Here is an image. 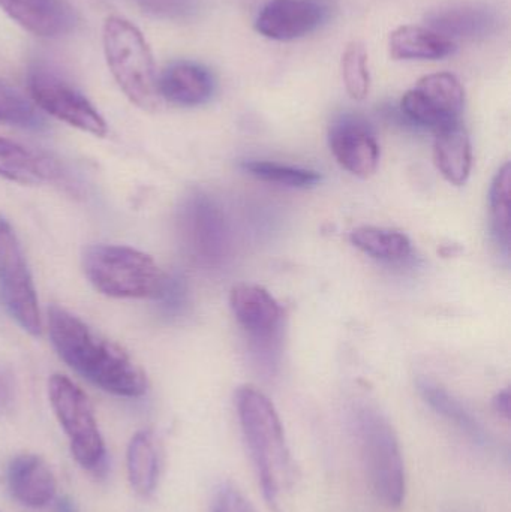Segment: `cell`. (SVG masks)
I'll return each mask as SVG.
<instances>
[{"instance_id":"6da1fadb","label":"cell","mask_w":511,"mask_h":512,"mask_svg":"<svg viewBox=\"0 0 511 512\" xmlns=\"http://www.w3.org/2000/svg\"><path fill=\"white\" fill-rule=\"evenodd\" d=\"M48 333L57 354L78 375L114 396H144L149 388L146 373L107 337L65 307L48 309Z\"/></svg>"},{"instance_id":"7a4b0ae2","label":"cell","mask_w":511,"mask_h":512,"mask_svg":"<svg viewBox=\"0 0 511 512\" xmlns=\"http://www.w3.org/2000/svg\"><path fill=\"white\" fill-rule=\"evenodd\" d=\"M237 415L267 505L284 512L294 487V463L284 427L266 394L245 385L236 394Z\"/></svg>"},{"instance_id":"3957f363","label":"cell","mask_w":511,"mask_h":512,"mask_svg":"<svg viewBox=\"0 0 511 512\" xmlns=\"http://www.w3.org/2000/svg\"><path fill=\"white\" fill-rule=\"evenodd\" d=\"M81 262L93 288L108 297L159 300L167 285L155 259L128 246H89Z\"/></svg>"},{"instance_id":"277c9868","label":"cell","mask_w":511,"mask_h":512,"mask_svg":"<svg viewBox=\"0 0 511 512\" xmlns=\"http://www.w3.org/2000/svg\"><path fill=\"white\" fill-rule=\"evenodd\" d=\"M105 60L126 98L144 111L161 107L152 51L137 26L111 15L102 29Z\"/></svg>"},{"instance_id":"5b68a950","label":"cell","mask_w":511,"mask_h":512,"mask_svg":"<svg viewBox=\"0 0 511 512\" xmlns=\"http://www.w3.org/2000/svg\"><path fill=\"white\" fill-rule=\"evenodd\" d=\"M354 430L375 495L386 507H401L407 492V477L401 445L392 424L377 409L363 406L354 415Z\"/></svg>"},{"instance_id":"8992f818","label":"cell","mask_w":511,"mask_h":512,"mask_svg":"<svg viewBox=\"0 0 511 512\" xmlns=\"http://www.w3.org/2000/svg\"><path fill=\"white\" fill-rule=\"evenodd\" d=\"M48 399L75 462L93 474L104 471L107 450L89 397L71 379L53 375L48 379Z\"/></svg>"},{"instance_id":"52a82bcc","label":"cell","mask_w":511,"mask_h":512,"mask_svg":"<svg viewBox=\"0 0 511 512\" xmlns=\"http://www.w3.org/2000/svg\"><path fill=\"white\" fill-rule=\"evenodd\" d=\"M0 297L9 315L32 336L42 331L38 298L23 248L11 224L0 215Z\"/></svg>"},{"instance_id":"ba28073f","label":"cell","mask_w":511,"mask_h":512,"mask_svg":"<svg viewBox=\"0 0 511 512\" xmlns=\"http://www.w3.org/2000/svg\"><path fill=\"white\" fill-rule=\"evenodd\" d=\"M27 86L33 102L45 113L95 137L107 135V123L98 110L59 75L38 66L29 72Z\"/></svg>"},{"instance_id":"9c48e42d","label":"cell","mask_w":511,"mask_h":512,"mask_svg":"<svg viewBox=\"0 0 511 512\" xmlns=\"http://www.w3.org/2000/svg\"><path fill=\"white\" fill-rule=\"evenodd\" d=\"M464 104L461 81L449 72H437L426 75L414 89L405 93L402 111L413 122L437 132L459 122Z\"/></svg>"},{"instance_id":"30bf717a","label":"cell","mask_w":511,"mask_h":512,"mask_svg":"<svg viewBox=\"0 0 511 512\" xmlns=\"http://www.w3.org/2000/svg\"><path fill=\"white\" fill-rule=\"evenodd\" d=\"M180 234L188 254L198 264L212 265L224 255V219L203 194L189 197L180 210Z\"/></svg>"},{"instance_id":"8fae6325","label":"cell","mask_w":511,"mask_h":512,"mask_svg":"<svg viewBox=\"0 0 511 512\" xmlns=\"http://www.w3.org/2000/svg\"><path fill=\"white\" fill-rule=\"evenodd\" d=\"M327 17L318 0H270L258 15L255 29L273 41H293L314 32Z\"/></svg>"},{"instance_id":"7c38bea8","label":"cell","mask_w":511,"mask_h":512,"mask_svg":"<svg viewBox=\"0 0 511 512\" xmlns=\"http://www.w3.org/2000/svg\"><path fill=\"white\" fill-rule=\"evenodd\" d=\"M333 156L353 176L368 179L380 164V146L371 129L353 117H342L329 132Z\"/></svg>"},{"instance_id":"4fadbf2b","label":"cell","mask_w":511,"mask_h":512,"mask_svg":"<svg viewBox=\"0 0 511 512\" xmlns=\"http://www.w3.org/2000/svg\"><path fill=\"white\" fill-rule=\"evenodd\" d=\"M0 8L18 26L39 38H59L77 23L68 0H0Z\"/></svg>"},{"instance_id":"5bb4252c","label":"cell","mask_w":511,"mask_h":512,"mask_svg":"<svg viewBox=\"0 0 511 512\" xmlns=\"http://www.w3.org/2000/svg\"><path fill=\"white\" fill-rule=\"evenodd\" d=\"M6 487L27 508H44L56 498L57 483L50 466L36 454H20L6 469Z\"/></svg>"},{"instance_id":"9a60e30c","label":"cell","mask_w":511,"mask_h":512,"mask_svg":"<svg viewBox=\"0 0 511 512\" xmlns=\"http://www.w3.org/2000/svg\"><path fill=\"white\" fill-rule=\"evenodd\" d=\"M159 96L180 107H197L212 98L215 81L209 69L189 60L170 63L158 77Z\"/></svg>"},{"instance_id":"2e32d148","label":"cell","mask_w":511,"mask_h":512,"mask_svg":"<svg viewBox=\"0 0 511 512\" xmlns=\"http://www.w3.org/2000/svg\"><path fill=\"white\" fill-rule=\"evenodd\" d=\"M0 177L20 185L65 182V173L50 156L3 137H0Z\"/></svg>"},{"instance_id":"e0dca14e","label":"cell","mask_w":511,"mask_h":512,"mask_svg":"<svg viewBox=\"0 0 511 512\" xmlns=\"http://www.w3.org/2000/svg\"><path fill=\"white\" fill-rule=\"evenodd\" d=\"M230 304L237 321L252 336H270L281 321V306L263 286L251 283L233 286Z\"/></svg>"},{"instance_id":"ac0fdd59","label":"cell","mask_w":511,"mask_h":512,"mask_svg":"<svg viewBox=\"0 0 511 512\" xmlns=\"http://www.w3.org/2000/svg\"><path fill=\"white\" fill-rule=\"evenodd\" d=\"M126 471L132 490L141 498L156 492L161 475V450L152 430H140L132 436L126 451Z\"/></svg>"},{"instance_id":"d6986e66","label":"cell","mask_w":511,"mask_h":512,"mask_svg":"<svg viewBox=\"0 0 511 512\" xmlns=\"http://www.w3.org/2000/svg\"><path fill=\"white\" fill-rule=\"evenodd\" d=\"M434 158L447 182L455 186L467 183L473 167V149L461 123H453L435 132Z\"/></svg>"},{"instance_id":"ffe728a7","label":"cell","mask_w":511,"mask_h":512,"mask_svg":"<svg viewBox=\"0 0 511 512\" xmlns=\"http://www.w3.org/2000/svg\"><path fill=\"white\" fill-rule=\"evenodd\" d=\"M452 39L437 30L401 26L390 33L389 51L395 60H440L455 51Z\"/></svg>"},{"instance_id":"44dd1931","label":"cell","mask_w":511,"mask_h":512,"mask_svg":"<svg viewBox=\"0 0 511 512\" xmlns=\"http://www.w3.org/2000/svg\"><path fill=\"white\" fill-rule=\"evenodd\" d=\"M419 390L422 393L423 399L431 405L435 412L443 415L450 423L455 424L471 441L479 445L489 444L488 433L483 429L482 424L477 421V418L470 411L464 408L461 402H458L455 397L450 396L446 390L428 381H420Z\"/></svg>"},{"instance_id":"7402d4cb","label":"cell","mask_w":511,"mask_h":512,"mask_svg":"<svg viewBox=\"0 0 511 512\" xmlns=\"http://www.w3.org/2000/svg\"><path fill=\"white\" fill-rule=\"evenodd\" d=\"M350 240L363 254L383 261H401L411 254L410 239L399 231L360 227L350 234Z\"/></svg>"},{"instance_id":"603a6c76","label":"cell","mask_w":511,"mask_h":512,"mask_svg":"<svg viewBox=\"0 0 511 512\" xmlns=\"http://www.w3.org/2000/svg\"><path fill=\"white\" fill-rule=\"evenodd\" d=\"M0 123L17 128L42 131L47 128L44 117L38 113L35 104L14 87L0 81Z\"/></svg>"},{"instance_id":"cb8c5ba5","label":"cell","mask_w":511,"mask_h":512,"mask_svg":"<svg viewBox=\"0 0 511 512\" xmlns=\"http://www.w3.org/2000/svg\"><path fill=\"white\" fill-rule=\"evenodd\" d=\"M242 168L263 182L276 183L288 188L309 189L321 182V176L317 171L288 167L276 162L246 161L243 162Z\"/></svg>"},{"instance_id":"d4e9b609","label":"cell","mask_w":511,"mask_h":512,"mask_svg":"<svg viewBox=\"0 0 511 512\" xmlns=\"http://www.w3.org/2000/svg\"><path fill=\"white\" fill-rule=\"evenodd\" d=\"M510 186L511 165L507 162L497 176L491 188L492 228L498 243L509 252L510 249Z\"/></svg>"},{"instance_id":"484cf974","label":"cell","mask_w":511,"mask_h":512,"mask_svg":"<svg viewBox=\"0 0 511 512\" xmlns=\"http://www.w3.org/2000/svg\"><path fill=\"white\" fill-rule=\"evenodd\" d=\"M342 77L348 95L356 101L368 96L371 77L368 69V51L362 42H351L342 56Z\"/></svg>"},{"instance_id":"4316f807","label":"cell","mask_w":511,"mask_h":512,"mask_svg":"<svg viewBox=\"0 0 511 512\" xmlns=\"http://www.w3.org/2000/svg\"><path fill=\"white\" fill-rule=\"evenodd\" d=\"M212 512H255V510L236 487L224 484L213 499Z\"/></svg>"},{"instance_id":"83f0119b","label":"cell","mask_w":511,"mask_h":512,"mask_svg":"<svg viewBox=\"0 0 511 512\" xmlns=\"http://www.w3.org/2000/svg\"><path fill=\"white\" fill-rule=\"evenodd\" d=\"M185 297L186 289L182 279H179V277H167V285H165L164 292H162L161 298H159L165 312H179L183 304H185Z\"/></svg>"},{"instance_id":"f1b7e54d","label":"cell","mask_w":511,"mask_h":512,"mask_svg":"<svg viewBox=\"0 0 511 512\" xmlns=\"http://www.w3.org/2000/svg\"><path fill=\"white\" fill-rule=\"evenodd\" d=\"M137 2L141 8L152 14L177 17L188 11L191 0H137Z\"/></svg>"},{"instance_id":"f546056e","label":"cell","mask_w":511,"mask_h":512,"mask_svg":"<svg viewBox=\"0 0 511 512\" xmlns=\"http://www.w3.org/2000/svg\"><path fill=\"white\" fill-rule=\"evenodd\" d=\"M14 403V384L8 373L0 370V417L11 411Z\"/></svg>"},{"instance_id":"4dcf8cb0","label":"cell","mask_w":511,"mask_h":512,"mask_svg":"<svg viewBox=\"0 0 511 512\" xmlns=\"http://www.w3.org/2000/svg\"><path fill=\"white\" fill-rule=\"evenodd\" d=\"M494 408L501 417L506 418V420H510L511 397L509 388L497 394V397H495L494 400Z\"/></svg>"},{"instance_id":"1f68e13d","label":"cell","mask_w":511,"mask_h":512,"mask_svg":"<svg viewBox=\"0 0 511 512\" xmlns=\"http://www.w3.org/2000/svg\"><path fill=\"white\" fill-rule=\"evenodd\" d=\"M56 512H75L74 504L69 499L63 498L57 502Z\"/></svg>"}]
</instances>
